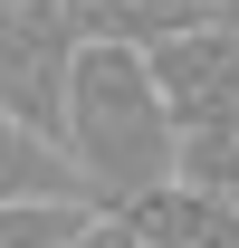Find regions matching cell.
<instances>
[{"label":"cell","instance_id":"1","mask_svg":"<svg viewBox=\"0 0 239 248\" xmlns=\"http://www.w3.org/2000/svg\"><path fill=\"white\" fill-rule=\"evenodd\" d=\"M172 134L182 124L163 115L153 95L144 48H115V38H86L77 48V77H67V115H58V153L77 162L96 210H115L134 191L172 182Z\"/></svg>","mask_w":239,"mask_h":248},{"label":"cell","instance_id":"2","mask_svg":"<svg viewBox=\"0 0 239 248\" xmlns=\"http://www.w3.org/2000/svg\"><path fill=\"white\" fill-rule=\"evenodd\" d=\"M77 48H86V38L67 19V0H10V10H0V115L58 143Z\"/></svg>","mask_w":239,"mask_h":248},{"label":"cell","instance_id":"3","mask_svg":"<svg viewBox=\"0 0 239 248\" xmlns=\"http://www.w3.org/2000/svg\"><path fill=\"white\" fill-rule=\"evenodd\" d=\"M153 67V95H163V115L172 124H210V115H239V19H191V29L153 38L144 48Z\"/></svg>","mask_w":239,"mask_h":248},{"label":"cell","instance_id":"4","mask_svg":"<svg viewBox=\"0 0 239 248\" xmlns=\"http://www.w3.org/2000/svg\"><path fill=\"white\" fill-rule=\"evenodd\" d=\"M105 229H115V248H239V210L230 201H201L182 182H153L134 201H115Z\"/></svg>","mask_w":239,"mask_h":248},{"label":"cell","instance_id":"5","mask_svg":"<svg viewBox=\"0 0 239 248\" xmlns=\"http://www.w3.org/2000/svg\"><path fill=\"white\" fill-rule=\"evenodd\" d=\"M0 201H86V182H77V162L48 134L0 115Z\"/></svg>","mask_w":239,"mask_h":248},{"label":"cell","instance_id":"6","mask_svg":"<svg viewBox=\"0 0 239 248\" xmlns=\"http://www.w3.org/2000/svg\"><path fill=\"white\" fill-rule=\"evenodd\" d=\"M77 38H115V48H153V38L210 19V0H67Z\"/></svg>","mask_w":239,"mask_h":248},{"label":"cell","instance_id":"7","mask_svg":"<svg viewBox=\"0 0 239 248\" xmlns=\"http://www.w3.org/2000/svg\"><path fill=\"white\" fill-rule=\"evenodd\" d=\"M172 182L201 191V201H230V210H239V115L182 124V134H172Z\"/></svg>","mask_w":239,"mask_h":248},{"label":"cell","instance_id":"8","mask_svg":"<svg viewBox=\"0 0 239 248\" xmlns=\"http://www.w3.org/2000/svg\"><path fill=\"white\" fill-rule=\"evenodd\" d=\"M96 201H0V248H67Z\"/></svg>","mask_w":239,"mask_h":248},{"label":"cell","instance_id":"9","mask_svg":"<svg viewBox=\"0 0 239 248\" xmlns=\"http://www.w3.org/2000/svg\"><path fill=\"white\" fill-rule=\"evenodd\" d=\"M67 248H115V229H105V210H96V219H86V229H77Z\"/></svg>","mask_w":239,"mask_h":248},{"label":"cell","instance_id":"10","mask_svg":"<svg viewBox=\"0 0 239 248\" xmlns=\"http://www.w3.org/2000/svg\"><path fill=\"white\" fill-rule=\"evenodd\" d=\"M0 10H10V0H0Z\"/></svg>","mask_w":239,"mask_h":248}]
</instances>
